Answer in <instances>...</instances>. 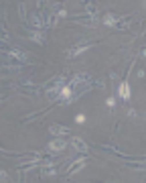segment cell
Returning <instances> with one entry per match:
<instances>
[{
	"label": "cell",
	"instance_id": "1",
	"mask_svg": "<svg viewBox=\"0 0 146 183\" xmlns=\"http://www.w3.org/2000/svg\"><path fill=\"white\" fill-rule=\"evenodd\" d=\"M120 94H122V98H124V100L130 98V87H128V83H122V85H120Z\"/></svg>",
	"mask_w": 146,
	"mask_h": 183
},
{
	"label": "cell",
	"instance_id": "2",
	"mask_svg": "<svg viewBox=\"0 0 146 183\" xmlns=\"http://www.w3.org/2000/svg\"><path fill=\"white\" fill-rule=\"evenodd\" d=\"M51 147H53V149H57V151H59V149H63V143H53V145H51Z\"/></svg>",
	"mask_w": 146,
	"mask_h": 183
}]
</instances>
